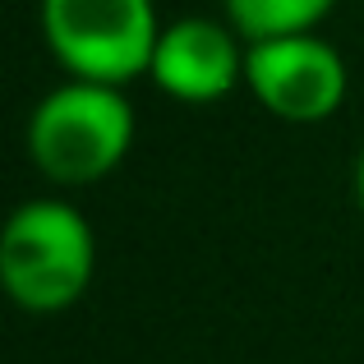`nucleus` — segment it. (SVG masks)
Returning a JSON list of instances; mask_svg holds the SVG:
<instances>
[{
	"label": "nucleus",
	"mask_w": 364,
	"mask_h": 364,
	"mask_svg": "<svg viewBox=\"0 0 364 364\" xmlns=\"http://www.w3.org/2000/svg\"><path fill=\"white\" fill-rule=\"evenodd\" d=\"M97 267L88 217L65 198H33L14 208L0 231V282L28 314H60L83 300Z\"/></svg>",
	"instance_id": "obj_1"
},
{
	"label": "nucleus",
	"mask_w": 364,
	"mask_h": 364,
	"mask_svg": "<svg viewBox=\"0 0 364 364\" xmlns=\"http://www.w3.org/2000/svg\"><path fill=\"white\" fill-rule=\"evenodd\" d=\"M355 203L364 213V148H360V161H355Z\"/></svg>",
	"instance_id": "obj_7"
},
{
	"label": "nucleus",
	"mask_w": 364,
	"mask_h": 364,
	"mask_svg": "<svg viewBox=\"0 0 364 364\" xmlns=\"http://www.w3.org/2000/svg\"><path fill=\"white\" fill-rule=\"evenodd\" d=\"M42 37L70 79L124 88L152 70L161 23L152 0H42Z\"/></svg>",
	"instance_id": "obj_3"
},
{
	"label": "nucleus",
	"mask_w": 364,
	"mask_h": 364,
	"mask_svg": "<svg viewBox=\"0 0 364 364\" xmlns=\"http://www.w3.org/2000/svg\"><path fill=\"white\" fill-rule=\"evenodd\" d=\"M134 148V107L116 83L70 79L28 116V157L55 185H92Z\"/></svg>",
	"instance_id": "obj_2"
},
{
	"label": "nucleus",
	"mask_w": 364,
	"mask_h": 364,
	"mask_svg": "<svg viewBox=\"0 0 364 364\" xmlns=\"http://www.w3.org/2000/svg\"><path fill=\"white\" fill-rule=\"evenodd\" d=\"M245 83L267 116L286 124H323L341 111L350 74L332 42H323L318 33H295L272 37V42H249Z\"/></svg>",
	"instance_id": "obj_4"
},
{
	"label": "nucleus",
	"mask_w": 364,
	"mask_h": 364,
	"mask_svg": "<svg viewBox=\"0 0 364 364\" xmlns=\"http://www.w3.org/2000/svg\"><path fill=\"white\" fill-rule=\"evenodd\" d=\"M222 9L245 42H272V37L314 33L337 9V0H222Z\"/></svg>",
	"instance_id": "obj_6"
},
{
	"label": "nucleus",
	"mask_w": 364,
	"mask_h": 364,
	"mask_svg": "<svg viewBox=\"0 0 364 364\" xmlns=\"http://www.w3.org/2000/svg\"><path fill=\"white\" fill-rule=\"evenodd\" d=\"M235 37L240 33L231 23L222 28L217 18H180L161 28L148 79L166 97L189 102V107L226 97L235 83H245V51Z\"/></svg>",
	"instance_id": "obj_5"
}]
</instances>
